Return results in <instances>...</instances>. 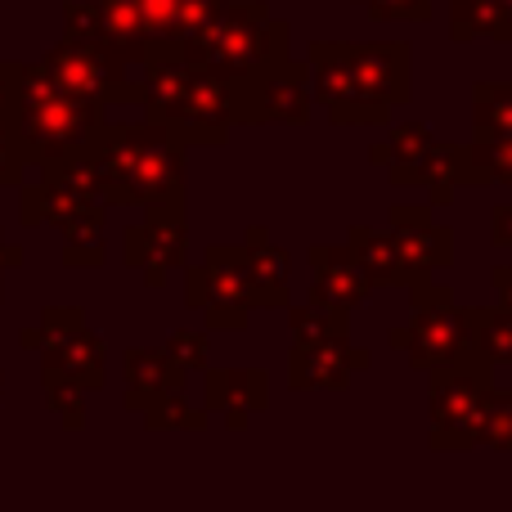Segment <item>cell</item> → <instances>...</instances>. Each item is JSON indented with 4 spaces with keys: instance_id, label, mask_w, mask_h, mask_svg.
Returning a JSON list of instances; mask_svg holds the SVG:
<instances>
[{
    "instance_id": "6",
    "label": "cell",
    "mask_w": 512,
    "mask_h": 512,
    "mask_svg": "<svg viewBox=\"0 0 512 512\" xmlns=\"http://www.w3.org/2000/svg\"><path fill=\"white\" fill-rule=\"evenodd\" d=\"M185 306L203 315L207 328L243 333L252 319V274L243 243H212L203 261H185Z\"/></svg>"
},
{
    "instance_id": "35",
    "label": "cell",
    "mask_w": 512,
    "mask_h": 512,
    "mask_svg": "<svg viewBox=\"0 0 512 512\" xmlns=\"http://www.w3.org/2000/svg\"><path fill=\"white\" fill-rule=\"evenodd\" d=\"M45 387V405L59 414V423L68 432H81L86 427V391L72 387V382H41Z\"/></svg>"
},
{
    "instance_id": "19",
    "label": "cell",
    "mask_w": 512,
    "mask_h": 512,
    "mask_svg": "<svg viewBox=\"0 0 512 512\" xmlns=\"http://www.w3.org/2000/svg\"><path fill=\"white\" fill-rule=\"evenodd\" d=\"M306 265H310V274H315L310 297L333 301V306H342V310H355L369 297V279L360 274V265H355L346 243H310Z\"/></svg>"
},
{
    "instance_id": "27",
    "label": "cell",
    "mask_w": 512,
    "mask_h": 512,
    "mask_svg": "<svg viewBox=\"0 0 512 512\" xmlns=\"http://www.w3.org/2000/svg\"><path fill=\"white\" fill-rule=\"evenodd\" d=\"M288 328L297 342H324V337H351V310L333 306V301H288Z\"/></svg>"
},
{
    "instance_id": "11",
    "label": "cell",
    "mask_w": 512,
    "mask_h": 512,
    "mask_svg": "<svg viewBox=\"0 0 512 512\" xmlns=\"http://www.w3.org/2000/svg\"><path fill=\"white\" fill-rule=\"evenodd\" d=\"M432 203H391L387 207V234L400 261V288L432 279L436 270L454 261V234L432 221Z\"/></svg>"
},
{
    "instance_id": "2",
    "label": "cell",
    "mask_w": 512,
    "mask_h": 512,
    "mask_svg": "<svg viewBox=\"0 0 512 512\" xmlns=\"http://www.w3.org/2000/svg\"><path fill=\"white\" fill-rule=\"evenodd\" d=\"M104 104L77 99L45 77L41 63H18L9 95V131L27 167H45L68 153H86L104 126Z\"/></svg>"
},
{
    "instance_id": "36",
    "label": "cell",
    "mask_w": 512,
    "mask_h": 512,
    "mask_svg": "<svg viewBox=\"0 0 512 512\" xmlns=\"http://www.w3.org/2000/svg\"><path fill=\"white\" fill-rule=\"evenodd\" d=\"M369 9L373 23H427L432 18V0H355Z\"/></svg>"
},
{
    "instance_id": "13",
    "label": "cell",
    "mask_w": 512,
    "mask_h": 512,
    "mask_svg": "<svg viewBox=\"0 0 512 512\" xmlns=\"http://www.w3.org/2000/svg\"><path fill=\"white\" fill-rule=\"evenodd\" d=\"M306 81H310V104L324 108L333 126H378L391 117V108L373 104V99H364L355 90L337 41H315L306 50Z\"/></svg>"
},
{
    "instance_id": "3",
    "label": "cell",
    "mask_w": 512,
    "mask_h": 512,
    "mask_svg": "<svg viewBox=\"0 0 512 512\" xmlns=\"http://www.w3.org/2000/svg\"><path fill=\"white\" fill-rule=\"evenodd\" d=\"M189 59L216 68L225 81H243L292 54V27L270 14L265 0H230L203 32L176 41Z\"/></svg>"
},
{
    "instance_id": "8",
    "label": "cell",
    "mask_w": 512,
    "mask_h": 512,
    "mask_svg": "<svg viewBox=\"0 0 512 512\" xmlns=\"http://www.w3.org/2000/svg\"><path fill=\"white\" fill-rule=\"evenodd\" d=\"M234 86V126H301L310 122V81L306 63H297L288 54L283 63L265 72H252Z\"/></svg>"
},
{
    "instance_id": "22",
    "label": "cell",
    "mask_w": 512,
    "mask_h": 512,
    "mask_svg": "<svg viewBox=\"0 0 512 512\" xmlns=\"http://www.w3.org/2000/svg\"><path fill=\"white\" fill-rule=\"evenodd\" d=\"M99 18V36H104V50L122 63H140L149 50V32H144V18L135 9V0H90Z\"/></svg>"
},
{
    "instance_id": "39",
    "label": "cell",
    "mask_w": 512,
    "mask_h": 512,
    "mask_svg": "<svg viewBox=\"0 0 512 512\" xmlns=\"http://www.w3.org/2000/svg\"><path fill=\"white\" fill-rule=\"evenodd\" d=\"M490 243L495 248H512V198L490 212Z\"/></svg>"
},
{
    "instance_id": "43",
    "label": "cell",
    "mask_w": 512,
    "mask_h": 512,
    "mask_svg": "<svg viewBox=\"0 0 512 512\" xmlns=\"http://www.w3.org/2000/svg\"><path fill=\"white\" fill-rule=\"evenodd\" d=\"M369 162H373V167H387V140H382V144H369Z\"/></svg>"
},
{
    "instance_id": "23",
    "label": "cell",
    "mask_w": 512,
    "mask_h": 512,
    "mask_svg": "<svg viewBox=\"0 0 512 512\" xmlns=\"http://www.w3.org/2000/svg\"><path fill=\"white\" fill-rule=\"evenodd\" d=\"M104 216H108L104 203H86L81 212H72L68 221L59 225L63 230V265H72V270H95V265L108 261Z\"/></svg>"
},
{
    "instance_id": "30",
    "label": "cell",
    "mask_w": 512,
    "mask_h": 512,
    "mask_svg": "<svg viewBox=\"0 0 512 512\" xmlns=\"http://www.w3.org/2000/svg\"><path fill=\"white\" fill-rule=\"evenodd\" d=\"M477 445L499 450V454H512V387H490L486 396H481Z\"/></svg>"
},
{
    "instance_id": "31",
    "label": "cell",
    "mask_w": 512,
    "mask_h": 512,
    "mask_svg": "<svg viewBox=\"0 0 512 512\" xmlns=\"http://www.w3.org/2000/svg\"><path fill=\"white\" fill-rule=\"evenodd\" d=\"M432 140H436L432 126H423V122H400V126H391V135H387V167H382V171L391 176V185H405L409 167L423 158V149H427Z\"/></svg>"
},
{
    "instance_id": "38",
    "label": "cell",
    "mask_w": 512,
    "mask_h": 512,
    "mask_svg": "<svg viewBox=\"0 0 512 512\" xmlns=\"http://www.w3.org/2000/svg\"><path fill=\"white\" fill-rule=\"evenodd\" d=\"M23 171H27V162L18 153V140L9 131V122L0 117V185H23Z\"/></svg>"
},
{
    "instance_id": "4",
    "label": "cell",
    "mask_w": 512,
    "mask_h": 512,
    "mask_svg": "<svg viewBox=\"0 0 512 512\" xmlns=\"http://www.w3.org/2000/svg\"><path fill=\"white\" fill-rule=\"evenodd\" d=\"M495 387V364L463 342L454 355L427 369V414H432V450L468 454L477 450V414L481 396Z\"/></svg>"
},
{
    "instance_id": "34",
    "label": "cell",
    "mask_w": 512,
    "mask_h": 512,
    "mask_svg": "<svg viewBox=\"0 0 512 512\" xmlns=\"http://www.w3.org/2000/svg\"><path fill=\"white\" fill-rule=\"evenodd\" d=\"M81 324H86V310H81V306H45L41 310V324L23 333V346H27V351H41V346H50V342H59V337L77 333Z\"/></svg>"
},
{
    "instance_id": "1",
    "label": "cell",
    "mask_w": 512,
    "mask_h": 512,
    "mask_svg": "<svg viewBox=\"0 0 512 512\" xmlns=\"http://www.w3.org/2000/svg\"><path fill=\"white\" fill-rule=\"evenodd\" d=\"M189 144L167 122H104L90 144L104 207H149L185 194Z\"/></svg>"
},
{
    "instance_id": "20",
    "label": "cell",
    "mask_w": 512,
    "mask_h": 512,
    "mask_svg": "<svg viewBox=\"0 0 512 512\" xmlns=\"http://www.w3.org/2000/svg\"><path fill=\"white\" fill-rule=\"evenodd\" d=\"M243 256H248V274H252V310H283L292 301V256L288 248L270 239L261 225H252L243 239Z\"/></svg>"
},
{
    "instance_id": "16",
    "label": "cell",
    "mask_w": 512,
    "mask_h": 512,
    "mask_svg": "<svg viewBox=\"0 0 512 512\" xmlns=\"http://www.w3.org/2000/svg\"><path fill=\"white\" fill-rule=\"evenodd\" d=\"M36 355H41V382H72L81 391H99L108 382V346L99 333H90V324L41 346Z\"/></svg>"
},
{
    "instance_id": "45",
    "label": "cell",
    "mask_w": 512,
    "mask_h": 512,
    "mask_svg": "<svg viewBox=\"0 0 512 512\" xmlns=\"http://www.w3.org/2000/svg\"><path fill=\"white\" fill-rule=\"evenodd\" d=\"M504 5H508V9H512V0H504Z\"/></svg>"
},
{
    "instance_id": "33",
    "label": "cell",
    "mask_w": 512,
    "mask_h": 512,
    "mask_svg": "<svg viewBox=\"0 0 512 512\" xmlns=\"http://www.w3.org/2000/svg\"><path fill=\"white\" fill-rule=\"evenodd\" d=\"M144 18V32H149V45L158 41H180L185 36V14H189V0H135Z\"/></svg>"
},
{
    "instance_id": "7",
    "label": "cell",
    "mask_w": 512,
    "mask_h": 512,
    "mask_svg": "<svg viewBox=\"0 0 512 512\" xmlns=\"http://www.w3.org/2000/svg\"><path fill=\"white\" fill-rule=\"evenodd\" d=\"M36 63H41L45 77L59 90H68V95H77V99H95V104H104V108L108 104H140L144 99L140 81H131V63L113 59V54L99 50V45H81V41L63 36V41L50 45Z\"/></svg>"
},
{
    "instance_id": "26",
    "label": "cell",
    "mask_w": 512,
    "mask_h": 512,
    "mask_svg": "<svg viewBox=\"0 0 512 512\" xmlns=\"http://www.w3.org/2000/svg\"><path fill=\"white\" fill-rule=\"evenodd\" d=\"M346 248H351L360 274L369 279V288H400V261H396V248H391V234L387 230H373V225H351Z\"/></svg>"
},
{
    "instance_id": "25",
    "label": "cell",
    "mask_w": 512,
    "mask_h": 512,
    "mask_svg": "<svg viewBox=\"0 0 512 512\" xmlns=\"http://www.w3.org/2000/svg\"><path fill=\"white\" fill-rule=\"evenodd\" d=\"M468 319V342L499 369H512V306L495 301V306H463Z\"/></svg>"
},
{
    "instance_id": "12",
    "label": "cell",
    "mask_w": 512,
    "mask_h": 512,
    "mask_svg": "<svg viewBox=\"0 0 512 512\" xmlns=\"http://www.w3.org/2000/svg\"><path fill=\"white\" fill-rule=\"evenodd\" d=\"M167 126L189 149H221L234 131V86L216 68L194 59L189 86H185V95H180V108Z\"/></svg>"
},
{
    "instance_id": "9",
    "label": "cell",
    "mask_w": 512,
    "mask_h": 512,
    "mask_svg": "<svg viewBox=\"0 0 512 512\" xmlns=\"http://www.w3.org/2000/svg\"><path fill=\"white\" fill-rule=\"evenodd\" d=\"M189 256V230H185V194L162 198L144 207V221L122 234V261L144 274L149 288L167 283V270L185 265Z\"/></svg>"
},
{
    "instance_id": "15",
    "label": "cell",
    "mask_w": 512,
    "mask_h": 512,
    "mask_svg": "<svg viewBox=\"0 0 512 512\" xmlns=\"http://www.w3.org/2000/svg\"><path fill=\"white\" fill-rule=\"evenodd\" d=\"M373 355L351 337H324V342H292L288 387L292 391H346L355 373H364Z\"/></svg>"
},
{
    "instance_id": "41",
    "label": "cell",
    "mask_w": 512,
    "mask_h": 512,
    "mask_svg": "<svg viewBox=\"0 0 512 512\" xmlns=\"http://www.w3.org/2000/svg\"><path fill=\"white\" fill-rule=\"evenodd\" d=\"M14 72H18L14 59L0 63V117H5V122H9V95H14Z\"/></svg>"
},
{
    "instance_id": "14",
    "label": "cell",
    "mask_w": 512,
    "mask_h": 512,
    "mask_svg": "<svg viewBox=\"0 0 512 512\" xmlns=\"http://www.w3.org/2000/svg\"><path fill=\"white\" fill-rule=\"evenodd\" d=\"M346 68H351V81L364 99L391 108L396 113L400 104H409L414 86H409V45L400 41H337Z\"/></svg>"
},
{
    "instance_id": "17",
    "label": "cell",
    "mask_w": 512,
    "mask_h": 512,
    "mask_svg": "<svg viewBox=\"0 0 512 512\" xmlns=\"http://www.w3.org/2000/svg\"><path fill=\"white\" fill-rule=\"evenodd\" d=\"M203 409L207 414H225V427L243 432L252 423V414L270 409V378L261 369H207Z\"/></svg>"
},
{
    "instance_id": "28",
    "label": "cell",
    "mask_w": 512,
    "mask_h": 512,
    "mask_svg": "<svg viewBox=\"0 0 512 512\" xmlns=\"http://www.w3.org/2000/svg\"><path fill=\"white\" fill-rule=\"evenodd\" d=\"M512 135V81H477L472 86V140Z\"/></svg>"
},
{
    "instance_id": "29",
    "label": "cell",
    "mask_w": 512,
    "mask_h": 512,
    "mask_svg": "<svg viewBox=\"0 0 512 512\" xmlns=\"http://www.w3.org/2000/svg\"><path fill=\"white\" fill-rule=\"evenodd\" d=\"M140 414H144L149 432H203V427L212 423V414H207L203 405H189L185 391H167V396H158L149 409H140Z\"/></svg>"
},
{
    "instance_id": "18",
    "label": "cell",
    "mask_w": 512,
    "mask_h": 512,
    "mask_svg": "<svg viewBox=\"0 0 512 512\" xmlns=\"http://www.w3.org/2000/svg\"><path fill=\"white\" fill-rule=\"evenodd\" d=\"M122 378H126V391H122V405L126 409H149L158 396L167 391H185V378L189 373L171 360L162 346H131L122 355Z\"/></svg>"
},
{
    "instance_id": "5",
    "label": "cell",
    "mask_w": 512,
    "mask_h": 512,
    "mask_svg": "<svg viewBox=\"0 0 512 512\" xmlns=\"http://www.w3.org/2000/svg\"><path fill=\"white\" fill-rule=\"evenodd\" d=\"M409 292V324L391 328L387 346L400 351L409 360V369H432L445 355H454L463 342H468V319H463V306L454 301L450 283L423 279Z\"/></svg>"
},
{
    "instance_id": "32",
    "label": "cell",
    "mask_w": 512,
    "mask_h": 512,
    "mask_svg": "<svg viewBox=\"0 0 512 512\" xmlns=\"http://www.w3.org/2000/svg\"><path fill=\"white\" fill-rule=\"evenodd\" d=\"M468 158H472L477 185H508L512 189V135H504V140H472Z\"/></svg>"
},
{
    "instance_id": "24",
    "label": "cell",
    "mask_w": 512,
    "mask_h": 512,
    "mask_svg": "<svg viewBox=\"0 0 512 512\" xmlns=\"http://www.w3.org/2000/svg\"><path fill=\"white\" fill-rule=\"evenodd\" d=\"M477 36L512 45V9L504 0H450V41L468 45Z\"/></svg>"
},
{
    "instance_id": "42",
    "label": "cell",
    "mask_w": 512,
    "mask_h": 512,
    "mask_svg": "<svg viewBox=\"0 0 512 512\" xmlns=\"http://www.w3.org/2000/svg\"><path fill=\"white\" fill-rule=\"evenodd\" d=\"M490 283H495V297L512 306V265H495V270H490Z\"/></svg>"
},
{
    "instance_id": "10",
    "label": "cell",
    "mask_w": 512,
    "mask_h": 512,
    "mask_svg": "<svg viewBox=\"0 0 512 512\" xmlns=\"http://www.w3.org/2000/svg\"><path fill=\"white\" fill-rule=\"evenodd\" d=\"M36 171H41L36 185L23 189V225H63L86 203H99V171L90 149L45 162Z\"/></svg>"
},
{
    "instance_id": "21",
    "label": "cell",
    "mask_w": 512,
    "mask_h": 512,
    "mask_svg": "<svg viewBox=\"0 0 512 512\" xmlns=\"http://www.w3.org/2000/svg\"><path fill=\"white\" fill-rule=\"evenodd\" d=\"M405 185L432 189V198H427V203H432V207H450L454 194H459L463 185H477V176H472V158H468V144L432 140L423 149V158L409 167Z\"/></svg>"
},
{
    "instance_id": "37",
    "label": "cell",
    "mask_w": 512,
    "mask_h": 512,
    "mask_svg": "<svg viewBox=\"0 0 512 512\" xmlns=\"http://www.w3.org/2000/svg\"><path fill=\"white\" fill-rule=\"evenodd\" d=\"M162 351H167L185 373H194V369H203V364H207V333H194V328H176V333L167 337V346H162Z\"/></svg>"
},
{
    "instance_id": "44",
    "label": "cell",
    "mask_w": 512,
    "mask_h": 512,
    "mask_svg": "<svg viewBox=\"0 0 512 512\" xmlns=\"http://www.w3.org/2000/svg\"><path fill=\"white\" fill-rule=\"evenodd\" d=\"M0 396H5V373H0Z\"/></svg>"
},
{
    "instance_id": "40",
    "label": "cell",
    "mask_w": 512,
    "mask_h": 512,
    "mask_svg": "<svg viewBox=\"0 0 512 512\" xmlns=\"http://www.w3.org/2000/svg\"><path fill=\"white\" fill-rule=\"evenodd\" d=\"M14 265H23V248L0 234V301H5V270H14Z\"/></svg>"
}]
</instances>
